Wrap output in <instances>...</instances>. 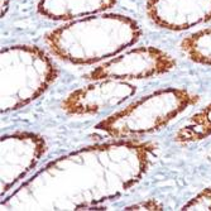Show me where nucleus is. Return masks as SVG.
I'll use <instances>...</instances> for the list:
<instances>
[{
	"label": "nucleus",
	"mask_w": 211,
	"mask_h": 211,
	"mask_svg": "<svg viewBox=\"0 0 211 211\" xmlns=\"http://www.w3.org/2000/svg\"><path fill=\"white\" fill-rule=\"evenodd\" d=\"M211 135V104L202 107L177 130L173 140L178 144H190L206 139Z\"/></svg>",
	"instance_id": "nucleus-10"
},
{
	"label": "nucleus",
	"mask_w": 211,
	"mask_h": 211,
	"mask_svg": "<svg viewBox=\"0 0 211 211\" xmlns=\"http://www.w3.org/2000/svg\"><path fill=\"white\" fill-rule=\"evenodd\" d=\"M181 49L195 63L211 66V27L187 36L181 42Z\"/></svg>",
	"instance_id": "nucleus-11"
},
{
	"label": "nucleus",
	"mask_w": 211,
	"mask_h": 211,
	"mask_svg": "<svg viewBox=\"0 0 211 211\" xmlns=\"http://www.w3.org/2000/svg\"><path fill=\"white\" fill-rule=\"evenodd\" d=\"M176 67V60L167 52L152 45L136 47L104 62L87 73V78L96 81L114 78L130 81L163 75Z\"/></svg>",
	"instance_id": "nucleus-5"
},
{
	"label": "nucleus",
	"mask_w": 211,
	"mask_h": 211,
	"mask_svg": "<svg viewBox=\"0 0 211 211\" xmlns=\"http://www.w3.org/2000/svg\"><path fill=\"white\" fill-rule=\"evenodd\" d=\"M1 114L24 107L39 98L56 77L52 60L37 45L15 44L0 52Z\"/></svg>",
	"instance_id": "nucleus-3"
},
{
	"label": "nucleus",
	"mask_w": 211,
	"mask_h": 211,
	"mask_svg": "<svg viewBox=\"0 0 211 211\" xmlns=\"http://www.w3.org/2000/svg\"><path fill=\"white\" fill-rule=\"evenodd\" d=\"M181 210H211V187L197 193L195 197L185 204Z\"/></svg>",
	"instance_id": "nucleus-12"
},
{
	"label": "nucleus",
	"mask_w": 211,
	"mask_h": 211,
	"mask_svg": "<svg viewBox=\"0 0 211 211\" xmlns=\"http://www.w3.org/2000/svg\"><path fill=\"white\" fill-rule=\"evenodd\" d=\"M145 13L167 31H185L211 20V0H148Z\"/></svg>",
	"instance_id": "nucleus-8"
},
{
	"label": "nucleus",
	"mask_w": 211,
	"mask_h": 211,
	"mask_svg": "<svg viewBox=\"0 0 211 211\" xmlns=\"http://www.w3.org/2000/svg\"><path fill=\"white\" fill-rule=\"evenodd\" d=\"M45 149H47L45 140L36 133L16 132L1 135L0 140L1 198L7 196L8 192L36 167Z\"/></svg>",
	"instance_id": "nucleus-6"
},
{
	"label": "nucleus",
	"mask_w": 211,
	"mask_h": 211,
	"mask_svg": "<svg viewBox=\"0 0 211 211\" xmlns=\"http://www.w3.org/2000/svg\"><path fill=\"white\" fill-rule=\"evenodd\" d=\"M124 210H145V211H153V210H163V205L156 198H148V200L136 202L129 206H125Z\"/></svg>",
	"instance_id": "nucleus-13"
},
{
	"label": "nucleus",
	"mask_w": 211,
	"mask_h": 211,
	"mask_svg": "<svg viewBox=\"0 0 211 211\" xmlns=\"http://www.w3.org/2000/svg\"><path fill=\"white\" fill-rule=\"evenodd\" d=\"M9 9V0H1V18H4Z\"/></svg>",
	"instance_id": "nucleus-14"
},
{
	"label": "nucleus",
	"mask_w": 211,
	"mask_h": 211,
	"mask_svg": "<svg viewBox=\"0 0 211 211\" xmlns=\"http://www.w3.org/2000/svg\"><path fill=\"white\" fill-rule=\"evenodd\" d=\"M157 145L118 139L82 147L49 162L13 193L1 210H105L143 178Z\"/></svg>",
	"instance_id": "nucleus-1"
},
{
	"label": "nucleus",
	"mask_w": 211,
	"mask_h": 211,
	"mask_svg": "<svg viewBox=\"0 0 211 211\" xmlns=\"http://www.w3.org/2000/svg\"><path fill=\"white\" fill-rule=\"evenodd\" d=\"M136 92L134 85L123 80L104 78L80 87L62 101L67 115H95L123 104Z\"/></svg>",
	"instance_id": "nucleus-7"
},
{
	"label": "nucleus",
	"mask_w": 211,
	"mask_h": 211,
	"mask_svg": "<svg viewBox=\"0 0 211 211\" xmlns=\"http://www.w3.org/2000/svg\"><path fill=\"white\" fill-rule=\"evenodd\" d=\"M116 0H39L38 13L52 20H72L111 9Z\"/></svg>",
	"instance_id": "nucleus-9"
},
{
	"label": "nucleus",
	"mask_w": 211,
	"mask_h": 211,
	"mask_svg": "<svg viewBox=\"0 0 211 211\" xmlns=\"http://www.w3.org/2000/svg\"><path fill=\"white\" fill-rule=\"evenodd\" d=\"M197 101L198 96L185 89H161L102 119L95 129L116 139L149 134L166 127Z\"/></svg>",
	"instance_id": "nucleus-4"
},
{
	"label": "nucleus",
	"mask_w": 211,
	"mask_h": 211,
	"mask_svg": "<svg viewBox=\"0 0 211 211\" xmlns=\"http://www.w3.org/2000/svg\"><path fill=\"white\" fill-rule=\"evenodd\" d=\"M142 36L134 19L122 14H94L45 34L56 57L73 65H92L130 47Z\"/></svg>",
	"instance_id": "nucleus-2"
}]
</instances>
